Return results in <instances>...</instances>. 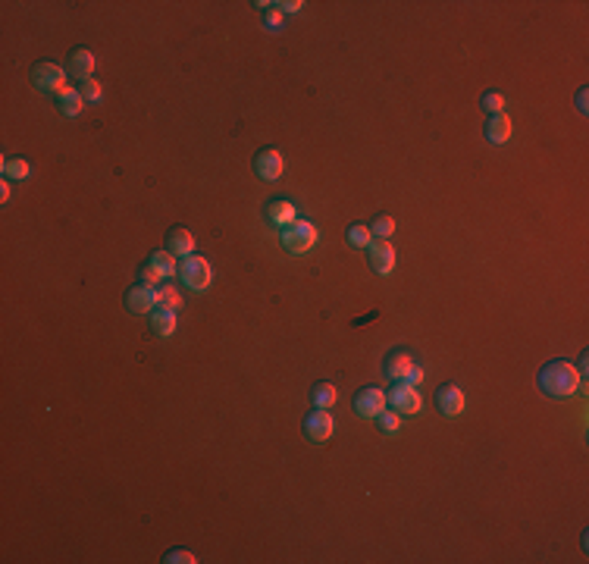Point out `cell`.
I'll use <instances>...</instances> for the list:
<instances>
[{
	"instance_id": "24",
	"label": "cell",
	"mask_w": 589,
	"mask_h": 564,
	"mask_svg": "<svg viewBox=\"0 0 589 564\" xmlns=\"http://www.w3.org/2000/svg\"><path fill=\"white\" fill-rule=\"evenodd\" d=\"M370 235H373L370 226H364V223H351L348 226V241L355 248H367V245H370Z\"/></svg>"
},
{
	"instance_id": "9",
	"label": "cell",
	"mask_w": 589,
	"mask_h": 564,
	"mask_svg": "<svg viewBox=\"0 0 589 564\" xmlns=\"http://www.w3.org/2000/svg\"><path fill=\"white\" fill-rule=\"evenodd\" d=\"M254 172L257 179H264V182H276L282 176V154L276 147H261L254 157Z\"/></svg>"
},
{
	"instance_id": "20",
	"label": "cell",
	"mask_w": 589,
	"mask_h": 564,
	"mask_svg": "<svg viewBox=\"0 0 589 564\" xmlns=\"http://www.w3.org/2000/svg\"><path fill=\"white\" fill-rule=\"evenodd\" d=\"M147 263H151V266H154L157 273H160L163 279H170L172 273H179V266H176V254H170L167 248H163V251H154V254H151V261H147Z\"/></svg>"
},
{
	"instance_id": "12",
	"label": "cell",
	"mask_w": 589,
	"mask_h": 564,
	"mask_svg": "<svg viewBox=\"0 0 589 564\" xmlns=\"http://www.w3.org/2000/svg\"><path fill=\"white\" fill-rule=\"evenodd\" d=\"M436 407L445 417H458V414L464 411V392L458 386H452V382H445V386L436 389Z\"/></svg>"
},
{
	"instance_id": "29",
	"label": "cell",
	"mask_w": 589,
	"mask_h": 564,
	"mask_svg": "<svg viewBox=\"0 0 589 564\" xmlns=\"http://www.w3.org/2000/svg\"><path fill=\"white\" fill-rule=\"evenodd\" d=\"M78 94H82L85 100H100V85L94 82V78H88V82H82V91Z\"/></svg>"
},
{
	"instance_id": "6",
	"label": "cell",
	"mask_w": 589,
	"mask_h": 564,
	"mask_svg": "<svg viewBox=\"0 0 589 564\" xmlns=\"http://www.w3.org/2000/svg\"><path fill=\"white\" fill-rule=\"evenodd\" d=\"M386 402L392 404V411H398V414H417L420 407H423L420 392L414 389V386H407V382H395V386L389 389Z\"/></svg>"
},
{
	"instance_id": "19",
	"label": "cell",
	"mask_w": 589,
	"mask_h": 564,
	"mask_svg": "<svg viewBox=\"0 0 589 564\" xmlns=\"http://www.w3.org/2000/svg\"><path fill=\"white\" fill-rule=\"evenodd\" d=\"M82 104H85V98L78 91H73V88H66V91L57 94V107H60L63 116H78V113H82Z\"/></svg>"
},
{
	"instance_id": "17",
	"label": "cell",
	"mask_w": 589,
	"mask_h": 564,
	"mask_svg": "<svg viewBox=\"0 0 589 564\" xmlns=\"http://www.w3.org/2000/svg\"><path fill=\"white\" fill-rule=\"evenodd\" d=\"M151 333L160 335V339H170V335L176 333V310L154 308L151 310Z\"/></svg>"
},
{
	"instance_id": "3",
	"label": "cell",
	"mask_w": 589,
	"mask_h": 564,
	"mask_svg": "<svg viewBox=\"0 0 589 564\" xmlns=\"http://www.w3.org/2000/svg\"><path fill=\"white\" fill-rule=\"evenodd\" d=\"M31 85H35L41 94H60L66 91V73L51 60H38L31 66Z\"/></svg>"
},
{
	"instance_id": "14",
	"label": "cell",
	"mask_w": 589,
	"mask_h": 564,
	"mask_svg": "<svg viewBox=\"0 0 589 564\" xmlns=\"http://www.w3.org/2000/svg\"><path fill=\"white\" fill-rule=\"evenodd\" d=\"M69 73L78 82H88L94 78V53L88 47H75V51H69Z\"/></svg>"
},
{
	"instance_id": "32",
	"label": "cell",
	"mask_w": 589,
	"mask_h": 564,
	"mask_svg": "<svg viewBox=\"0 0 589 564\" xmlns=\"http://www.w3.org/2000/svg\"><path fill=\"white\" fill-rule=\"evenodd\" d=\"M273 6H282V10H286V13H298L304 4H301V0H295V4H292V0H288V4H273Z\"/></svg>"
},
{
	"instance_id": "33",
	"label": "cell",
	"mask_w": 589,
	"mask_h": 564,
	"mask_svg": "<svg viewBox=\"0 0 589 564\" xmlns=\"http://www.w3.org/2000/svg\"><path fill=\"white\" fill-rule=\"evenodd\" d=\"M577 110H580V113H586V88L577 94Z\"/></svg>"
},
{
	"instance_id": "28",
	"label": "cell",
	"mask_w": 589,
	"mask_h": 564,
	"mask_svg": "<svg viewBox=\"0 0 589 564\" xmlns=\"http://www.w3.org/2000/svg\"><path fill=\"white\" fill-rule=\"evenodd\" d=\"M138 276H141V286H147V288H154V286H157V282H160V279H163V276H160V273H157V270H154V266H151V263H145V266H141V270H138Z\"/></svg>"
},
{
	"instance_id": "10",
	"label": "cell",
	"mask_w": 589,
	"mask_h": 564,
	"mask_svg": "<svg viewBox=\"0 0 589 564\" xmlns=\"http://www.w3.org/2000/svg\"><path fill=\"white\" fill-rule=\"evenodd\" d=\"M414 367H417V364H414V355H411V351L398 348V351H389L386 364H382V373H386L392 382H405L407 376H411Z\"/></svg>"
},
{
	"instance_id": "1",
	"label": "cell",
	"mask_w": 589,
	"mask_h": 564,
	"mask_svg": "<svg viewBox=\"0 0 589 564\" xmlns=\"http://www.w3.org/2000/svg\"><path fill=\"white\" fill-rule=\"evenodd\" d=\"M536 382L548 398H574L583 376H580V370L570 360H548V364L539 367Z\"/></svg>"
},
{
	"instance_id": "31",
	"label": "cell",
	"mask_w": 589,
	"mask_h": 564,
	"mask_svg": "<svg viewBox=\"0 0 589 564\" xmlns=\"http://www.w3.org/2000/svg\"><path fill=\"white\" fill-rule=\"evenodd\" d=\"M405 382H407V386H417V382H423V370H420V367H414L411 376H407Z\"/></svg>"
},
{
	"instance_id": "2",
	"label": "cell",
	"mask_w": 589,
	"mask_h": 564,
	"mask_svg": "<svg viewBox=\"0 0 589 564\" xmlns=\"http://www.w3.org/2000/svg\"><path fill=\"white\" fill-rule=\"evenodd\" d=\"M279 241L288 254H304V251H311L313 241H317V226L308 223V219H295V223H288L286 229H282Z\"/></svg>"
},
{
	"instance_id": "26",
	"label": "cell",
	"mask_w": 589,
	"mask_h": 564,
	"mask_svg": "<svg viewBox=\"0 0 589 564\" xmlns=\"http://www.w3.org/2000/svg\"><path fill=\"white\" fill-rule=\"evenodd\" d=\"M480 104H483V110H486V113H489V116H496V113H505V98H501L499 91H486Z\"/></svg>"
},
{
	"instance_id": "8",
	"label": "cell",
	"mask_w": 589,
	"mask_h": 564,
	"mask_svg": "<svg viewBox=\"0 0 589 564\" xmlns=\"http://www.w3.org/2000/svg\"><path fill=\"white\" fill-rule=\"evenodd\" d=\"M367 263H370L373 273H380V276H389V273L395 270V248H392L386 239L370 241V245H367Z\"/></svg>"
},
{
	"instance_id": "27",
	"label": "cell",
	"mask_w": 589,
	"mask_h": 564,
	"mask_svg": "<svg viewBox=\"0 0 589 564\" xmlns=\"http://www.w3.org/2000/svg\"><path fill=\"white\" fill-rule=\"evenodd\" d=\"M163 561L167 564H194V552H188V548H170L167 555H163Z\"/></svg>"
},
{
	"instance_id": "15",
	"label": "cell",
	"mask_w": 589,
	"mask_h": 564,
	"mask_svg": "<svg viewBox=\"0 0 589 564\" xmlns=\"http://www.w3.org/2000/svg\"><path fill=\"white\" fill-rule=\"evenodd\" d=\"M167 251L176 257H188L194 254V232H188L185 226H172L167 232Z\"/></svg>"
},
{
	"instance_id": "4",
	"label": "cell",
	"mask_w": 589,
	"mask_h": 564,
	"mask_svg": "<svg viewBox=\"0 0 589 564\" xmlns=\"http://www.w3.org/2000/svg\"><path fill=\"white\" fill-rule=\"evenodd\" d=\"M179 279H182L188 288H194V292H204V288L210 286V279H214V273H210V263L204 261V257L188 254V257H182V263H179Z\"/></svg>"
},
{
	"instance_id": "11",
	"label": "cell",
	"mask_w": 589,
	"mask_h": 564,
	"mask_svg": "<svg viewBox=\"0 0 589 564\" xmlns=\"http://www.w3.org/2000/svg\"><path fill=\"white\" fill-rule=\"evenodd\" d=\"M123 304L129 313H151L157 308V292L147 286H132V288H125Z\"/></svg>"
},
{
	"instance_id": "16",
	"label": "cell",
	"mask_w": 589,
	"mask_h": 564,
	"mask_svg": "<svg viewBox=\"0 0 589 564\" xmlns=\"http://www.w3.org/2000/svg\"><path fill=\"white\" fill-rule=\"evenodd\" d=\"M511 138V120H508L505 113H496L486 120V141L489 145H505V141Z\"/></svg>"
},
{
	"instance_id": "23",
	"label": "cell",
	"mask_w": 589,
	"mask_h": 564,
	"mask_svg": "<svg viewBox=\"0 0 589 564\" xmlns=\"http://www.w3.org/2000/svg\"><path fill=\"white\" fill-rule=\"evenodd\" d=\"M0 169H4V179H16V182L28 176V163L22 157H4V167Z\"/></svg>"
},
{
	"instance_id": "25",
	"label": "cell",
	"mask_w": 589,
	"mask_h": 564,
	"mask_svg": "<svg viewBox=\"0 0 589 564\" xmlns=\"http://www.w3.org/2000/svg\"><path fill=\"white\" fill-rule=\"evenodd\" d=\"M370 232L376 235V239H389V235L395 232V219H392L389 214H380V216H376L373 223H370Z\"/></svg>"
},
{
	"instance_id": "30",
	"label": "cell",
	"mask_w": 589,
	"mask_h": 564,
	"mask_svg": "<svg viewBox=\"0 0 589 564\" xmlns=\"http://www.w3.org/2000/svg\"><path fill=\"white\" fill-rule=\"evenodd\" d=\"M279 26H282V16L276 10H270L266 13V28H279Z\"/></svg>"
},
{
	"instance_id": "5",
	"label": "cell",
	"mask_w": 589,
	"mask_h": 564,
	"mask_svg": "<svg viewBox=\"0 0 589 564\" xmlns=\"http://www.w3.org/2000/svg\"><path fill=\"white\" fill-rule=\"evenodd\" d=\"M333 429H335V423H333V417H329V411L326 407H313V411L304 417V423H301V433H304V439L308 442H326L329 436H333Z\"/></svg>"
},
{
	"instance_id": "18",
	"label": "cell",
	"mask_w": 589,
	"mask_h": 564,
	"mask_svg": "<svg viewBox=\"0 0 589 564\" xmlns=\"http://www.w3.org/2000/svg\"><path fill=\"white\" fill-rule=\"evenodd\" d=\"M335 398H339V392H335L333 382H313V389H311V404L313 407H333Z\"/></svg>"
},
{
	"instance_id": "21",
	"label": "cell",
	"mask_w": 589,
	"mask_h": 564,
	"mask_svg": "<svg viewBox=\"0 0 589 564\" xmlns=\"http://www.w3.org/2000/svg\"><path fill=\"white\" fill-rule=\"evenodd\" d=\"M373 420H376V427H380L382 436H395L398 429H402V414H398V411H386V407H382Z\"/></svg>"
},
{
	"instance_id": "22",
	"label": "cell",
	"mask_w": 589,
	"mask_h": 564,
	"mask_svg": "<svg viewBox=\"0 0 589 564\" xmlns=\"http://www.w3.org/2000/svg\"><path fill=\"white\" fill-rule=\"evenodd\" d=\"M154 292H157V308H167V310L182 308V295H179L172 286H160V288H154Z\"/></svg>"
},
{
	"instance_id": "34",
	"label": "cell",
	"mask_w": 589,
	"mask_h": 564,
	"mask_svg": "<svg viewBox=\"0 0 589 564\" xmlns=\"http://www.w3.org/2000/svg\"><path fill=\"white\" fill-rule=\"evenodd\" d=\"M0 201H4V204H6V201H10V185H6V182H4V185H0Z\"/></svg>"
},
{
	"instance_id": "13",
	"label": "cell",
	"mask_w": 589,
	"mask_h": 564,
	"mask_svg": "<svg viewBox=\"0 0 589 564\" xmlns=\"http://www.w3.org/2000/svg\"><path fill=\"white\" fill-rule=\"evenodd\" d=\"M264 216L270 219L273 226L286 229L288 223H295V219H298V207H295V201H288V198H276V201H270L264 207Z\"/></svg>"
},
{
	"instance_id": "7",
	"label": "cell",
	"mask_w": 589,
	"mask_h": 564,
	"mask_svg": "<svg viewBox=\"0 0 589 564\" xmlns=\"http://www.w3.org/2000/svg\"><path fill=\"white\" fill-rule=\"evenodd\" d=\"M355 414L358 417H364V420H373L376 414L386 407V392L382 389H373V386H364V389H358L355 392Z\"/></svg>"
}]
</instances>
